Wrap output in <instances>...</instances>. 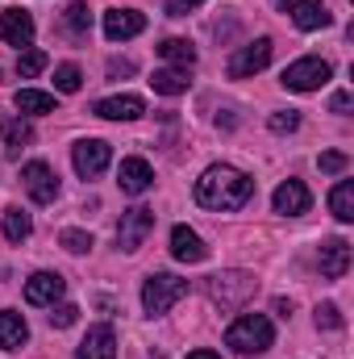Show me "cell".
Instances as JSON below:
<instances>
[{"label": "cell", "mask_w": 354, "mask_h": 359, "mask_svg": "<svg viewBox=\"0 0 354 359\" xmlns=\"http://www.w3.org/2000/svg\"><path fill=\"white\" fill-rule=\"evenodd\" d=\"M250 196H255V180L229 163H213L196 180V201L204 209H217V213H234V209L250 205Z\"/></svg>", "instance_id": "1"}, {"label": "cell", "mask_w": 354, "mask_h": 359, "mask_svg": "<svg viewBox=\"0 0 354 359\" xmlns=\"http://www.w3.org/2000/svg\"><path fill=\"white\" fill-rule=\"evenodd\" d=\"M225 343L238 351V355H263L267 347L275 343V326L267 313H242L229 330H225Z\"/></svg>", "instance_id": "2"}, {"label": "cell", "mask_w": 354, "mask_h": 359, "mask_svg": "<svg viewBox=\"0 0 354 359\" xmlns=\"http://www.w3.org/2000/svg\"><path fill=\"white\" fill-rule=\"evenodd\" d=\"M204 292L221 305V309H238V305H246L255 292H259V280H255V271H217V276H208L204 280Z\"/></svg>", "instance_id": "3"}, {"label": "cell", "mask_w": 354, "mask_h": 359, "mask_svg": "<svg viewBox=\"0 0 354 359\" xmlns=\"http://www.w3.org/2000/svg\"><path fill=\"white\" fill-rule=\"evenodd\" d=\"M187 297V280H179L176 271H155V276H146V284H142V309L150 313V318H163L171 305H179Z\"/></svg>", "instance_id": "4"}, {"label": "cell", "mask_w": 354, "mask_h": 359, "mask_svg": "<svg viewBox=\"0 0 354 359\" xmlns=\"http://www.w3.org/2000/svg\"><path fill=\"white\" fill-rule=\"evenodd\" d=\"M330 76H334V67H330L325 59L304 55V59H296V63L283 67V80H279V84L288 92H317L321 84H330Z\"/></svg>", "instance_id": "5"}, {"label": "cell", "mask_w": 354, "mask_h": 359, "mask_svg": "<svg viewBox=\"0 0 354 359\" xmlns=\"http://www.w3.org/2000/svg\"><path fill=\"white\" fill-rule=\"evenodd\" d=\"M71 163H76V172L84 180H96L108 163H113V147H108L104 138H80V142L71 147Z\"/></svg>", "instance_id": "6"}, {"label": "cell", "mask_w": 354, "mask_h": 359, "mask_svg": "<svg viewBox=\"0 0 354 359\" xmlns=\"http://www.w3.org/2000/svg\"><path fill=\"white\" fill-rule=\"evenodd\" d=\"M271 55H275V42H271V38L246 42V46L229 59V80H250V76H259L267 63H271Z\"/></svg>", "instance_id": "7"}, {"label": "cell", "mask_w": 354, "mask_h": 359, "mask_svg": "<svg viewBox=\"0 0 354 359\" xmlns=\"http://www.w3.org/2000/svg\"><path fill=\"white\" fill-rule=\"evenodd\" d=\"M21 184H25V192H29L34 205H55V196H59V176L42 159H34V163L21 168Z\"/></svg>", "instance_id": "8"}, {"label": "cell", "mask_w": 354, "mask_h": 359, "mask_svg": "<svg viewBox=\"0 0 354 359\" xmlns=\"http://www.w3.org/2000/svg\"><path fill=\"white\" fill-rule=\"evenodd\" d=\"M150 230H155V209L138 205V209L121 213V226H117V243H121V251H125V255H134V251L146 243V234H150Z\"/></svg>", "instance_id": "9"}, {"label": "cell", "mask_w": 354, "mask_h": 359, "mask_svg": "<svg viewBox=\"0 0 354 359\" xmlns=\"http://www.w3.org/2000/svg\"><path fill=\"white\" fill-rule=\"evenodd\" d=\"M63 292H67V280L59 271H34L25 280V301L29 305H55V301H63Z\"/></svg>", "instance_id": "10"}, {"label": "cell", "mask_w": 354, "mask_h": 359, "mask_svg": "<svg viewBox=\"0 0 354 359\" xmlns=\"http://www.w3.org/2000/svg\"><path fill=\"white\" fill-rule=\"evenodd\" d=\"M146 29V17L138 8H108L104 13V38L108 42H125V38H138Z\"/></svg>", "instance_id": "11"}, {"label": "cell", "mask_w": 354, "mask_h": 359, "mask_svg": "<svg viewBox=\"0 0 354 359\" xmlns=\"http://www.w3.org/2000/svg\"><path fill=\"white\" fill-rule=\"evenodd\" d=\"M92 113H96V117H104V121H138V117L146 113V100H142V96H134V92H125V96L96 100V104H92Z\"/></svg>", "instance_id": "12"}, {"label": "cell", "mask_w": 354, "mask_h": 359, "mask_svg": "<svg viewBox=\"0 0 354 359\" xmlns=\"http://www.w3.org/2000/svg\"><path fill=\"white\" fill-rule=\"evenodd\" d=\"M271 205H275V213H283V217H300V213H309V205H313V192H309L300 180H283V184L275 188Z\"/></svg>", "instance_id": "13"}, {"label": "cell", "mask_w": 354, "mask_h": 359, "mask_svg": "<svg viewBox=\"0 0 354 359\" xmlns=\"http://www.w3.org/2000/svg\"><path fill=\"white\" fill-rule=\"evenodd\" d=\"M317 268L325 280H342L351 268V243L346 238H325L321 243V255H317Z\"/></svg>", "instance_id": "14"}, {"label": "cell", "mask_w": 354, "mask_h": 359, "mask_svg": "<svg viewBox=\"0 0 354 359\" xmlns=\"http://www.w3.org/2000/svg\"><path fill=\"white\" fill-rule=\"evenodd\" d=\"M0 42L8 46H29L34 42V17L25 8H4L0 13Z\"/></svg>", "instance_id": "15"}, {"label": "cell", "mask_w": 354, "mask_h": 359, "mask_svg": "<svg viewBox=\"0 0 354 359\" xmlns=\"http://www.w3.org/2000/svg\"><path fill=\"white\" fill-rule=\"evenodd\" d=\"M171 255H176L179 264H204L208 259V247H204V238L192 226H176L171 230Z\"/></svg>", "instance_id": "16"}, {"label": "cell", "mask_w": 354, "mask_h": 359, "mask_svg": "<svg viewBox=\"0 0 354 359\" xmlns=\"http://www.w3.org/2000/svg\"><path fill=\"white\" fill-rule=\"evenodd\" d=\"M117 184H121V192H129V196H142L150 184H155V168L146 163V159H121V172H117Z\"/></svg>", "instance_id": "17"}, {"label": "cell", "mask_w": 354, "mask_h": 359, "mask_svg": "<svg viewBox=\"0 0 354 359\" xmlns=\"http://www.w3.org/2000/svg\"><path fill=\"white\" fill-rule=\"evenodd\" d=\"M76 359H117V334H113V326H92L88 334H84V343H80V351Z\"/></svg>", "instance_id": "18"}, {"label": "cell", "mask_w": 354, "mask_h": 359, "mask_svg": "<svg viewBox=\"0 0 354 359\" xmlns=\"http://www.w3.org/2000/svg\"><path fill=\"white\" fill-rule=\"evenodd\" d=\"M25 343H29V326H25V318L13 313V309H0V347H4V351H21Z\"/></svg>", "instance_id": "19"}, {"label": "cell", "mask_w": 354, "mask_h": 359, "mask_svg": "<svg viewBox=\"0 0 354 359\" xmlns=\"http://www.w3.org/2000/svg\"><path fill=\"white\" fill-rule=\"evenodd\" d=\"M0 138H4L8 155H17L21 147L34 142V126H29L25 117H8V113H0Z\"/></svg>", "instance_id": "20"}, {"label": "cell", "mask_w": 354, "mask_h": 359, "mask_svg": "<svg viewBox=\"0 0 354 359\" xmlns=\"http://www.w3.org/2000/svg\"><path fill=\"white\" fill-rule=\"evenodd\" d=\"M159 55H163L171 67H179V72H192V67H196V46H192L187 38H163V42H159Z\"/></svg>", "instance_id": "21"}, {"label": "cell", "mask_w": 354, "mask_h": 359, "mask_svg": "<svg viewBox=\"0 0 354 359\" xmlns=\"http://www.w3.org/2000/svg\"><path fill=\"white\" fill-rule=\"evenodd\" d=\"M292 21H296L300 29H325V25L334 21V13H330L321 0H304V4L292 13Z\"/></svg>", "instance_id": "22"}, {"label": "cell", "mask_w": 354, "mask_h": 359, "mask_svg": "<svg viewBox=\"0 0 354 359\" xmlns=\"http://www.w3.org/2000/svg\"><path fill=\"white\" fill-rule=\"evenodd\" d=\"M150 88L159 92V96H179V92H187V72H179V67H159V72L150 76Z\"/></svg>", "instance_id": "23"}, {"label": "cell", "mask_w": 354, "mask_h": 359, "mask_svg": "<svg viewBox=\"0 0 354 359\" xmlns=\"http://www.w3.org/2000/svg\"><path fill=\"white\" fill-rule=\"evenodd\" d=\"M330 209L338 222H354V180H338L330 192Z\"/></svg>", "instance_id": "24"}, {"label": "cell", "mask_w": 354, "mask_h": 359, "mask_svg": "<svg viewBox=\"0 0 354 359\" xmlns=\"http://www.w3.org/2000/svg\"><path fill=\"white\" fill-rule=\"evenodd\" d=\"M17 109L29 113V117H42V113H55V96L38 92V88H21L17 92Z\"/></svg>", "instance_id": "25"}, {"label": "cell", "mask_w": 354, "mask_h": 359, "mask_svg": "<svg viewBox=\"0 0 354 359\" xmlns=\"http://www.w3.org/2000/svg\"><path fill=\"white\" fill-rule=\"evenodd\" d=\"M29 234H34L29 213H21V209H4V238H8V243H25Z\"/></svg>", "instance_id": "26"}, {"label": "cell", "mask_w": 354, "mask_h": 359, "mask_svg": "<svg viewBox=\"0 0 354 359\" xmlns=\"http://www.w3.org/2000/svg\"><path fill=\"white\" fill-rule=\"evenodd\" d=\"M46 50H38V46H29V50H21V59H17V76L21 80H34V76H42L46 72Z\"/></svg>", "instance_id": "27"}, {"label": "cell", "mask_w": 354, "mask_h": 359, "mask_svg": "<svg viewBox=\"0 0 354 359\" xmlns=\"http://www.w3.org/2000/svg\"><path fill=\"white\" fill-rule=\"evenodd\" d=\"M63 21H67V29H71V34H80V38H84V34L92 29V8L84 4V0H76V4H67Z\"/></svg>", "instance_id": "28"}, {"label": "cell", "mask_w": 354, "mask_h": 359, "mask_svg": "<svg viewBox=\"0 0 354 359\" xmlns=\"http://www.w3.org/2000/svg\"><path fill=\"white\" fill-rule=\"evenodd\" d=\"M80 84H84V72L76 63H59L55 67V88L59 92H80Z\"/></svg>", "instance_id": "29"}, {"label": "cell", "mask_w": 354, "mask_h": 359, "mask_svg": "<svg viewBox=\"0 0 354 359\" xmlns=\"http://www.w3.org/2000/svg\"><path fill=\"white\" fill-rule=\"evenodd\" d=\"M59 243H63L71 255H88V251H92V234H88V230H76V226H67V230L59 234Z\"/></svg>", "instance_id": "30"}, {"label": "cell", "mask_w": 354, "mask_h": 359, "mask_svg": "<svg viewBox=\"0 0 354 359\" xmlns=\"http://www.w3.org/2000/svg\"><path fill=\"white\" fill-rule=\"evenodd\" d=\"M275 134H292V130H300V113L296 109H279V113H271V121H267Z\"/></svg>", "instance_id": "31"}, {"label": "cell", "mask_w": 354, "mask_h": 359, "mask_svg": "<svg viewBox=\"0 0 354 359\" xmlns=\"http://www.w3.org/2000/svg\"><path fill=\"white\" fill-rule=\"evenodd\" d=\"M317 330H342V309L334 301L317 305Z\"/></svg>", "instance_id": "32"}, {"label": "cell", "mask_w": 354, "mask_h": 359, "mask_svg": "<svg viewBox=\"0 0 354 359\" xmlns=\"http://www.w3.org/2000/svg\"><path fill=\"white\" fill-rule=\"evenodd\" d=\"M55 313H50V326L55 330H67V326H76V318H80V309L71 305V301H63V305H50Z\"/></svg>", "instance_id": "33"}, {"label": "cell", "mask_w": 354, "mask_h": 359, "mask_svg": "<svg viewBox=\"0 0 354 359\" xmlns=\"http://www.w3.org/2000/svg\"><path fill=\"white\" fill-rule=\"evenodd\" d=\"M317 163H321V172H330V176H338V172H346V163H351V159H346L342 151H325V155H321Z\"/></svg>", "instance_id": "34"}, {"label": "cell", "mask_w": 354, "mask_h": 359, "mask_svg": "<svg viewBox=\"0 0 354 359\" xmlns=\"http://www.w3.org/2000/svg\"><path fill=\"white\" fill-rule=\"evenodd\" d=\"M204 0H163V8H167V17H187L192 8H200Z\"/></svg>", "instance_id": "35"}, {"label": "cell", "mask_w": 354, "mask_h": 359, "mask_svg": "<svg viewBox=\"0 0 354 359\" xmlns=\"http://www.w3.org/2000/svg\"><path fill=\"white\" fill-rule=\"evenodd\" d=\"M129 72H134V59H121V63L113 59L108 63V76H129Z\"/></svg>", "instance_id": "36"}, {"label": "cell", "mask_w": 354, "mask_h": 359, "mask_svg": "<svg viewBox=\"0 0 354 359\" xmlns=\"http://www.w3.org/2000/svg\"><path fill=\"white\" fill-rule=\"evenodd\" d=\"M330 109H334V113H346V109H351V92H334Z\"/></svg>", "instance_id": "37"}, {"label": "cell", "mask_w": 354, "mask_h": 359, "mask_svg": "<svg viewBox=\"0 0 354 359\" xmlns=\"http://www.w3.org/2000/svg\"><path fill=\"white\" fill-rule=\"evenodd\" d=\"M183 359H221L217 351H208V347H200V351H192V355H183Z\"/></svg>", "instance_id": "38"}, {"label": "cell", "mask_w": 354, "mask_h": 359, "mask_svg": "<svg viewBox=\"0 0 354 359\" xmlns=\"http://www.w3.org/2000/svg\"><path fill=\"white\" fill-rule=\"evenodd\" d=\"M300 4H304V0H279V8H283V13H296Z\"/></svg>", "instance_id": "39"}]
</instances>
